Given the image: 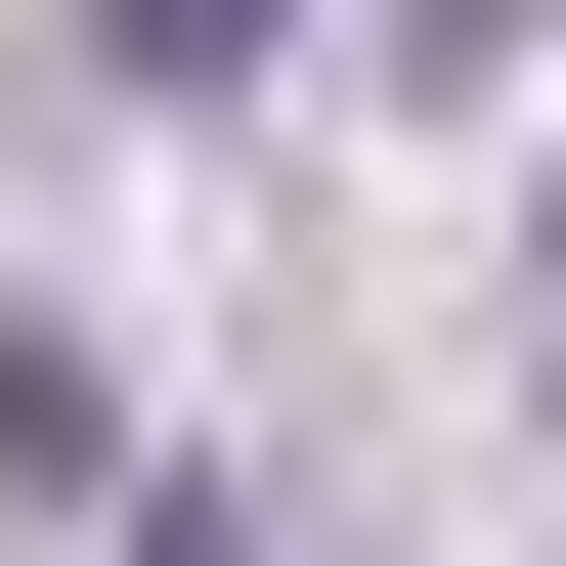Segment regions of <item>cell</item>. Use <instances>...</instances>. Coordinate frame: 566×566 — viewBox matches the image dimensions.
Here are the masks:
<instances>
[{
    "mask_svg": "<svg viewBox=\"0 0 566 566\" xmlns=\"http://www.w3.org/2000/svg\"><path fill=\"white\" fill-rule=\"evenodd\" d=\"M44 480H87V349H44V305H0V523H44Z\"/></svg>",
    "mask_w": 566,
    "mask_h": 566,
    "instance_id": "obj_1",
    "label": "cell"
},
{
    "mask_svg": "<svg viewBox=\"0 0 566 566\" xmlns=\"http://www.w3.org/2000/svg\"><path fill=\"white\" fill-rule=\"evenodd\" d=\"M87 44H132V87H262V0H87Z\"/></svg>",
    "mask_w": 566,
    "mask_h": 566,
    "instance_id": "obj_2",
    "label": "cell"
},
{
    "mask_svg": "<svg viewBox=\"0 0 566 566\" xmlns=\"http://www.w3.org/2000/svg\"><path fill=\"white\" fill-rule=\"evenodd\" d=\"M132 566H262V523H132Z\"/></svg>",
    "mask_w": 566,
    "mask_h": 566,
    "instance_id": "obj_3",
    "label": "cell"
},
{
    "mask_svg": "<svg viewBox=\"0 0 566 566\" xmlns=\"http://www.w3.org/2000/svg\"><path fill=\"white\" fill-rule=\"evenodd\" d=\"M480 44H566V0H480Z\"/></svg>",
    "mask_w": 566,
    "mask_h": 566,
    "instance_id": "obj_4",
    "label": "cell"
},
{
    "mask_svg": "<svg viewBox=\"0 0 566 566\" xmlns=\"http://www.w3.org/2000/svg\"><path fill=\"white\" fill-rule=\"evenodd\" d=\"M523 262H566V218H523Z\"/></svg>",
    "mask_w": 566,
    "mask_h": 566,
    "instance_id": "obj_5",
    "label": "cell"
}]
</instances>
